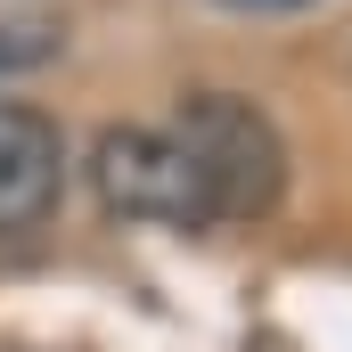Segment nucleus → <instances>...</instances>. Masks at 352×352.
<instances>
[{
	"instance_id": "4",
	"label": "nucleus",
	"mask_w": 352,
	"mask_h": 352,
	"mask_svg": "<svg viewBox=\"0 0 352 352\" xmlns=\"http://www.w3.org/2000/svg\"><path fill=\"white\" fill-rule=\"evenodd\" d=\"M58 50H66V25H50V16H8V25H0V82L41 74Z\"/></svg>"
},
{
	"instance_id": "2",
	"label": "nucleus",
	"mask_w": 352,
	"mask_h": 352,
	"mask_svg": "<svg viewBox=\"0 0 352 352\" xmlns=\"http://www.w3.org/2000/svg\"><path fill=\"white\" fill-rule=\"evenodd\" d=\"M90 197L98 213L115 221H140V230H213V205H205V180L180 156V140L164 123H107L82 156Z\"/></svg>"
},
{
	"instance_id": "5",
	"label": "nucleus",
	"mask_w": 352,
	"mask_h": 352,
	"mask_svg": "<svg viewBox=\"0 0 352 352\" xmlns=\"http://www.w3.org/2000/svg\"><path fill=\"white\" fill-rule=\"evenodd\" d=\"M238 8H295V0H238Z\"/></svg>"
},
{
	"instance_id": "3",
	"label": "nucleus",
	"mask_w": 352,
	"mask_h": 352,
	"mask_svg": "<svg viewBox=\"0 0 352 352\" xmlns=\"http://www.w3.org/2000/svg\"><path fill=\"white\" fill-rule=\"evenodd\" d=\"M66 131L41 115V107H16L0 98V238H25L58 213L66 197Z\"/></svg>"
},
{
	"instance_id": "1",
	"label": "nucleus",
	"mask_w": 352,
	"mask_h": 352,
	"mask_svg": "<svg viewBox=\"0 0 352 352\" xmlns=\"http://www.w3.org/2000/svg\"><path fill=\"white\" fill-rule=\"evenodd\" d=\"M164 131L197 164L213 221H270L278 213V197H287V140H278V123L254 98H238V90H188Z\"/></svg>"
}]
</instances>
